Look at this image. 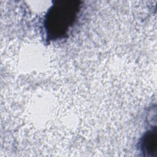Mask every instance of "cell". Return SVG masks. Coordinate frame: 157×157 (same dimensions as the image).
Listing matches in <instances>:
<instances>
[{
	"label": "cell",
	"instance_id": "obj_1",
	"mask_svg": "<svg viewBox=\"0 0 157 157\" xmlns=\"http://www.w3.org/2000/svg\"><path fill=\"white\" fill-rule=\"evenodd\" d=\"M81 7L82 1L78 0L54 1L43 20L47 39L55 40L66 37L77 19Z\"/></svg>",
	"mask_w": 157,
	"mask_h": 157
},
{
	"label": "cell",
	"instance_id": "obj_2",
	"mask_svg": "<svg viewBox=\"0 0 157 157\" xmlns=\"http://www.w3.org/2000/svg\"><path fill=\"white\" fill-rule=\"evenodd\" d=\"M139 146L144 156L156 157L157 156V130L155 126L146 131L140 138Z\"/></svg>",
	"mask_w": 157,
	"mask_h": 157
}]
</instances>
